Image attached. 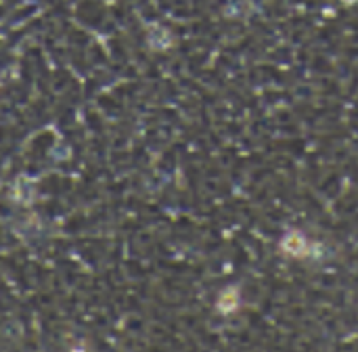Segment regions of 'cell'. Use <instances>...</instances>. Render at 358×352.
Masks as SVG:
<instances>
[{"instance_id":"1","label":"cell","mask_w":358,"mask_h":352,"mask_svg":"<svg viewBox=\"0 0 358 352\" xmlns=\"http://www.w3.org/2000/svg\"><path fill=\"white\" fill-rule=\"evenodd\" d=\"M281 250L293 258H306L308 252H310V243L304 235H299L297 231L293 233H287L281 241Z\"/></svg>"},{"instance_id":"2","label":"cell","mask_w":358,"mask_h":352,"mask_svg":"<svg viewBox=\"0 0 358 352\" xmlns=\"http://www.w3.org/2000/svg\"><path fill=\"white\" fill-rule=\"evenodd\" d=\"M237 306H239V289L237 287L224 289L222 296H220V300H218V310L222 314H231V312L237 310Z\"/></svg>"}]
</instances>
